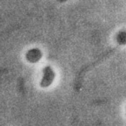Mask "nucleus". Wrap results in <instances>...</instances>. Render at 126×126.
<instances>
[{
  "label": "nucleus",
  "mask_w": 126,
  "mask_h": 126,
  "mask_svg": "<svg viewBox=\"0 0 126 126\" xmlns=\"http://www.w3.org/2000/svg\"><path fill=\"white\" fill-rule=\"evenodd\" d=\"M43 76L40 85L42 88H47L52 84L55 77L54 71L50 66L45 67L43 70Z\"/></svg>",
  "instance_id": "1"
},
{
  "label": "nucleus",
  "mask_w": 126,
  "mask_h": 126,
  "mask_svg": "<svg viewBox=\"0 0 126 126\" xmlns=\"http://www.w3.org/2000/svg\"><path fill=\"white\" fill-rule=\"evenodd\" d=\"M42 57V53L39 48L30 49L26 53V58L27 60L31 63H35L40 60Z\"/></svg>",
  "instance_id": "2"
},
{
  "label": "nucleus",
  "mask_w": 126,
  "mask_h": 126,
  "mask_svg": "<svg viewBox=\"0 0 126 126\" xmlns=\"http://www.w3.org/2000/svg\"><path fill=\"white\" fill-rule=\"evenodd\" d=\"M126 33L125 31H121L118 33L117 37V42L121 45H125L126 43Z\"/></svg>",
  "instance_id": "3"
},
{
  "label": "nucleus",
  "mask_w": 126,
  "mask_h": 126,
  "mask_svg": "<svg viewBox=\"0 0 126 126\" xmlns=\"http://www.w3.org/2000/svg\"><path fill=\"white\" fill-rule=\"evenodd\" d=\"M57 0L60 2H63L67 1V0Z\"/></svg>",
  "instance_id": "4"
}]
</instances>
